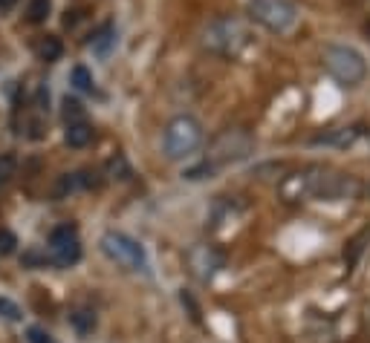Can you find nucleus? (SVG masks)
I'll use <instances>...</instances> for the list:
<instances>
[{"mask_svg":"<svg viewBox=\"0 0 370 343\" xmlns=\"http://www.w3.org/2000/svg\"><path fill=\"white\" fill-rule=\"evenodd\" d=\"M70 323L78 329L81 335H87V332H93V329H95V314L90 309H78V312L70 314Z\"/></svg>","mask_w":370,"mask_h":343,"instance_id":"f8f14e48","label":"nucleus"},{"mask_svg":"<svg viewBox=\"0 0 370 343\" xmlns=\"http://www.w3.org/2000/svg\"><path fill=\"white\" fill-rule=\"evenodd\" d=\"M15 245H18V237L9 228H0V254H12Z\"/></svg>","mask_w":370,"mask_h":343,"instance_id":"6ab92c4d","label":"nucleus"},{"mask_svg":"<svg viewBox=\"0 0 370 343\" xmlns=\"http://www.w3.org/2000/svg\"><path fill=\"white\" fill-rule=\"evenodd\" d=\"M255 150V139L249 136V130L243 127H229L223 130L217 139L209 144V153H205V164H211L214 170L226 168V164H235L240 159H246Z\"/></svg>","mask_w":370,"mask_h":343,"instance_id":"20e7f679","label":"nucleus"},{"mask_svg":"<svg viewBox=\"0 0 370 343\" xmlns=\"http://www.w3.org/2000/svg\"><path fill=\"white\" fill-rule=\"evenodd\" d=\"M64 142L70 144V147H76V150L87 147V144L93 142V127L87 125L84 118H81V121H67V133H64Z\"/></svg>","mask_w":370,"mask_h":343,"instance_id":"9d476101","label":"nucleus"},{"mask_svg":"<svg viewBox=\"0 0 370 343\" xmlns=\"http://www.w3.org/2000/svg\"><path fill=\"white\" fill-rule=\"evenodd\" d=\"M249 15L264 29L286 35L298 26V9L292 0H249Z\"/></svg>","mask_w":370,"mask_h":343,"instance_id":"423d86ee","label":"nucleus"},{"mask_svg":"<svg viewBox=\"0 0 370 343\" xmlns=\"http://www.w3.org/2000/svg\"><path fill=\"white\" fill-rule=\"evenodd\" d=\"M0 318H3V320H12V323H18V320L23 318V312H21V306L15 303V300L0 297Z\"/></svg>","mask_w":370,"mask_h":343,"instance_id":"4468645a","label":"nucleus"},{"mask_svg":"<svg viewBox=\"0 0 370 343\" xmlns=\"http://www.w3.org/2000/svg\"><path fill=\"white\" fill-rule=\"evenodd\" d=\"M203 144V125L194 116H176L168 121L165 136H162V153L171 162L188 159L191 153H197V147Z\"/></svg>","mask_w":370,"mask_h":343,"instance_id":"7ed1b4c3","label":"nucleus"},{"mask_svg":"<svg viewBox=\"0 0 370 343\" xmlns=\"http://www.w3.org/2000/svg\"><path fill=\"white\" fill-rule=\"evenodd\" d=\"M15 173H18V159L12 153H0V185L12 182L15 179Z\"/></svg>","mask_w":370,"mask_h":343,"instance_id":"ddd939ff","label":"nucleus"},{"mask_svg":"<svg viewBox=\"0 0 370 343\" xmlns=\"http://www.w3.org/2000/svg\"><path fill=\"white\" fill-rule=\"evenodd\" d=\"M64 118L67 121H81L84 118V110H81V104L76 99H70V95L64 99Z\"/></svg>","mask_w":370,"mask_h":343,"instance_id":"f3484780","label":"nucleus"},{"mask_svg":"<svg viewBox=\"0 0 370 343\" xmlns=\"http://www.w3.org/2000/svg\"><path fill=\"white\" fill-rule=\"evenodd\" d=\"M281 194L286 202H301V199H347L359 194L353 176L336 173L330 168H307L304 173L286 176L281 185Z\"/></svg>","mask_w":370,"mask_h":343,"instance_id":"f257e3e1","label":"nucleus"},{"mask_svg":"<svg viewBox=\"0 0 370 343\" xmlns=\"http://www.w3.org/2000/svg\"><path fill=\"white\" fill-rule=\"evenodd\" d=\"M49 18V0H32L30 3V21L32 23H44Z\"/></svg>","mask_w":370,"mask_h":343,"instance_id":"dca6fc26","label":"nucleus"},{"mask_svg":"<svg viewBox=\"0 0 370 343\" xmlns=\"http://www.w3.org/2000/svg\"><path fill=\"white\" fill-rule=\"evenodd\" d=\"M61 52H64V47H61V40H58L56 35H47V38L38 44V58H41V61H47V64L58 61V58H61Z\"/></svg>","mask_w":370,"mask_h":343,"instance_id":"9b49d317","label":"nucleus"},{"mask_svg":"<svg viewBox=\"0 0 370 343\" xmlns=\"http://www.w3.org/2000/svg\"><path fill=\"white\" fill-rule=\"evenodd\" d=\"M26 340L30 343H56L49 332H44V329H38V326H32L30 332H26Z\"/></svg>","mask_w":370,"mask_h":343,"instance_id":"412c9836","label":"nucleus"},{"mask_svg":"<svg viewBox=\"0 0 370 343\" xmlns=\"http://www.w3.org/2000/svg\"><path fill=\"white\" fill-rule=\"evenodd\" d=\"M102 251L125 271H148V254L139 240L128 237L125 231H104L102 234Z\"/></svg>","mask_w":370,"mask_h":343,"instance_id":"39448f33","label":"nucleus"},{"mask_svg":"<svg viewBox=\"0 0 370 343\" xmlns=\"http://www.w3.org/2000/svg\"><path fill=\"white\" fill-rule=\"evenodd\" d=\"M73 84L81 90V92H93V75H90V70H87V66H76V70H73Z\"/></svg>","mask_w":370,"mask_h":343,"instance_id":"2eb2a0df","label":"nucleus"},{"mask_svg":"<svg viewBox=\"0 0 370 343\" xmlns=\"http://www.w3.org/2000/svg\"><path fill=\"white\" fill-rule=\"evenodd\" d=\"M203 44H205V49L223 55V58H240V55L249 49L252 35L240 21L220 18L203 32Z\"/></svg>","mask_w":370,"mask_h":343,"instance_id":"f03ea898","label":"nucleus"},{"mask_svg":"<svg viewBox=\"0 0 370 343\" xmlns=\"http://www.w3.org/2000/svg\"><path fill=\"white\" fill-rule=\"evenodd\" d=\"M111 40H113V26H104V29L99 32V40H93V49L107 52V47H111Z\"/></svg>","mask_w":370,"mask_h":343,"instance_id":"aec40b11","label":"nucleus"},{"mask_svg":"<svg viewBox=\"0 0 370 343\" xmlns=\"http://www.w3.org/2000/svg\"><path fill=\"white\" fill-rule=\"evenodd\" d=\"M18 6V0H0V12H9V9H15Z\"/></svg>","mask_w":370,"mask_h":343,"instance_id":"4be33fe9","label":"nucleus"},{"mask_svg":"<svg viewBox=\"0 0 370 343\" xmlns=\"http://www.w3.org/2000/svg\"><path fill=\"white\" fill-rule=\"evenodd\" d=\"M324 66H327V73H330L338 84H345V87L362 84L365 75H367L365 58L356 49H350V47H327Z\"/></svg>","mask_w":370,"mask_h":343,"instance_id":"0eeeda50","label":"nucleus"},{"mask_svg":"<svg viewBox=\"0 0 370 343\" xmlns=\"http://www.w3.org/2000/svg\"><path fill=\"white\" fill-rule=\"evenodd\" d=\"M223 266H226V254L211 242H197L185 251V268H188L191 277L200 280V283L214 280Z\"/></svg>","mask_w":370,"mask_h":343,"instance_id":"6e6552de","label":"nucleus"},{"mask_svg":"<svg viewBox=\"0 0 370 343\" xmlns=\"http://www.w3.org/2000/svg\"><path fill=\"white\" fill-rule=\"evenodd\" d=\"M49 251H52V259H56L58 266L78 263L81 242H78L76 225H58V228H52V234H49Z\"/></svg>","mask_w":370,"mask_h":343,"instance_id":"1a4fd4ad","label":"nucleus"},{"mask_svg":"<svg viewBox=\"0 0 370 343\" xmlns=\"http://www.w3.org/2000/svg\"><path fill=\"white\" fill-rule=\"evenodd\" d=\"M107 173H111V176L122 173V176H119V179H128V176H130V168H128V162H125V156H113L111 162H107Z\"/></svg>","mask_w":370,"mask_h":343,"instance_id":"a211bd4d","label":"nucleus"}]
</instances>
